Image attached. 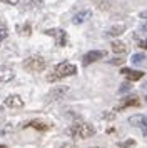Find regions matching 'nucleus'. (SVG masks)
<instances>
[{"instance_id":"obj_2","label":"nucleus","mask_w":147,"mask_h":148,"mask_svg":"<svg viewBox=\"0 0 147 148\" xmlns=\"http://www.w3.org/2000/svg\"><path fill=\"white\" fill-rule=\"evenodd\" d=\"M67 133L70 135L72 138H77V140H85V138H90L95 135V128L94 125L87 123V121H75L72 127L69 128Z\"/></svg>"},{"instance_id":"obj_10","label":"nucleus","mask_w":147,"mask_h":148,"mask_svg":"<svg viewBox=\"0 0 147 148\" xmlns=\"http://www.w3.org/2000/svg\"><path fill=\"white\" fill-rule=\"evenodd\" d=\"M90 17H92V10H82V12H79V14H75L72 17V23H75V25L84 23V22L89 20Z\"/></svg>"},{"instance_id":"obj_9","label":"nucleus","mask_w":147,"mask_h":148,"mask_svg":"<svg viewBox=\"0 0 147 148\" xmlns=\"http://www.w3.org/2000/svg\"><path fill=\"white\" fill-rule=\"evenodd\" d=\"M3 103L10 108H22L24 107V100L20 98L19 95H8L5 100H3Z\"/></svg>"},{"instance_id":"obj_27","label":"nucleus","mask_w":147,"mask_h":148,"mask_svg":"<svg viewBox=\"0 0 147 148\" xmlns=\"http://www.w3.org/2000/svg\"><path fill=\"white\" fill-rule=\"evenodd\" d=\"M0 148H8V147H7V145H0Z\"/></svg>"},{"instance_id":"obj_18","label":"nucleus","mask_w":147,"mask_h":148,"mask_svg":"<svg viewBox=\"0 0 147 148\" xmlns=\"http://www.w3.org/2000/svg\"><path fill=\"white\" fill-rule=\"evenodd\" d=\"M20 2H22L24 5H27V7H39L44 0H20Z\"/></svg>"},{"instance_id":"obj_22","label":"nucleus","mask_w":147,"mask_h":148,"mask_svg":"<svg viewBox=\"0 0 147 148\" xmlns=\"http://www.w3.org/2000/svg\"><path fill=\"white\" fill-rule=\"evenodd\" d=\"M0 2H3V3H8V5H17L20 0H0Z\"/></svg>"},{"instance_id":"obj_21","label":"nucleus","mask_w":147,"mask_h":148,"mask_svg":"<svg viewBox=\"0 0 147 148\" xmlns=\"http://www.w3.org/2000/svg\"><path fill=\"white\" fill-rule=\"evenodd\" d=\"M129 88H130V85H129V83H124V85L119 88V93H124V92H127Z\"/></svg>"},{"instance_id":"obj_19","label":"nucleus","mask_w":147,"mask_h":148,"mask_svg":"<svg viewBox=\"0 0 147 148\" xmlns=\"http://www.w3.org/2000/svg\"><path fill=\"white\" fill-rule=\"evenodd\" d=\"M134 145H135V141H134V140H127V141H122V143H119L120 148H132Z\"/></svg>"},{"instance_id":"obj_29","label":"nucleus","mask_w":147,"mask_h":148,"mask_svg":"<svg viewBox=\"0 0 147 148\" xmlns=\"http://www.w3.org/2000/svg\"><path fill=\"white\" fill-rule=\"evenodd\" d=\"M94 148H97V147H94Z\"/></svg>"},{"instance_id":"obj_28","label":"nucleus","mask_w":147,"mask_h":148,"mask_svg":"<svg viewBox=\"0 0 147 148\" xmlns=\"http://www.w3.org/2000/svg\"><path fill=\"white\" fill-rule=\"evenodd\" d=\"M144 87H146V88H147V83H146V85H144Z\"/></svg>"},{"instance_id":"obj_25","label":"nucleus","mask_w":147,"mask_h":148,"mask_svg":"<svg viewBox=\"0 0 147 148\" xmlns=\"http://www.w3.org/2000/svg\"><path fill=\"white\" fill-rule=\"evenodd\" d=\"M140 18H147V10L146 12H140Z\"/></svg>"},{"instance_id":"obj_5","label":"nucleus","mask_w":147,"mask_h":148,"mask_svg":"<svg viewBox=\"0 0 147 148\" xmlns=\"http://www.w3.org/2000/svg\"><path fill=\"white\" fill-rule=\"evenodd\" d=\"M142 105V101L137 95H129V97H124L122 100L115 105V112H122V110H126V108H130V107H140Z\"/></svg>"},{"instance_id":"obj_23","label":"nucleus","mask_w":147,"mask_h":148,"mask_svg":"<svg viewBox=\"0 0 147 148\" xmlns=\"http://www.w3.org/2000/svg\"><path fill=\"white\" fill-rule=\"evenodd\" d=\"M140 48H144V50H147V40H139V43H137Z\"/></svg>"},{"instance_id":"obj_12","label":"nucleus","mask_w":147,"mask_h":148,"mask_svg":"<svg viewBox=\"0 0 147 148\" xmlns=\"http://www.w3.org/2000/svg\"><path fill=\"white\" fill-rule=\"evenodd\" d=\"M129 123H130L132 127L144 128L147 125V116H144V115H134V116L129 118Z\"/></svg>"},{"instance_id":"obj_4","label":"nucleus","mask_w":147,"mask_h":148,"mask_svg":"<svg viewBox=\"0 0 147 148\" xmlns=\"http://www.w3.org/2000/svg\"><path fill=\"white\" fill-rule=\"evenodd\" d=\"M44 34L49 35V37H52L59 47H65L67 42H69L67 32L65 30H62V28H47V30H44Z\"/></svg>"},{"instance_id":"obj_7","label":"nucleus","mask_w":147,"mask_h":148,"mask_svg":"<svg viewBox=\"0 0 147 148\" xmlns=\"http://www.w3.org/2000/svg\"><path fill=\"white\" fill-rule=\"evenodd\" d=\"M120 75H124L129 82H137L144 77V72H140V70H132V68H122V70H120Z\"/></svg>"},{"instance_id":"obj_14","label":"nucleus","mask_w":147,"mask_h":148,"mask_svg":"<svg viewBox=\"0 0 147 148\" xmlns=\"http://www.w3.org/2000/svg\"><path fill=\"white\" fill-rule=\"evenodd\" d=\"M15 30H17V34L22 35V37H28V35L32 34V25H30L28 22H25V23H22V25H17Z\"/></svg>"},{"instance_id":"obj_13","label":"nucleus","mask_w":147,"mask_h":148,"mask_svg":"<svg viewBox=\"0 0 147 148\" xmlns=\"http://www.w3.org/2000/svg\"><path fill=\"white\" fill-rule=\"evenodd\" d=\"M69 92V88L67 87H59V88H53L52 92H50V95H49V98L50 100H60L64 95Z\"/></svg>"},{"instance_id":"obj_16","label":"nucleus","mask_w":147,"mask_h":148,"mask_svg":"<svg viewBox=\"0 0 147 148\" xmlns=\"http://www.w3.org/2000/svg\"><path fill=\"white\" fill-rule=\"evenodd\" d=\"M122 32H126V25H114V27H110L107 30V35L115 37V35H120Z\"/></svg>"},{"instance_id":"obj_26","label":"nucleus","mask_w":147,"mask_h":148,"mask_svg":"<svg viewBox=\"0 0 147 148\" xmlns=\"http://www.w3.org/2000/svg\"><path fill=\"white\" fill-rule=\"evenodd\" d=\"M142 32H147V22H144V25H142Z\"/></svg>"},{"instance_id":"obj_3","label":"nucleus","mask_w":147,"mask_h":148,"mask_svg":"<svg viewBox=\"0 0 147 148\" xmlns=\"http://www.w3.org/2000/svg\"><path fill=\"white\" fill-rule=\"evenodd\" d=\"M22 67L25 68L27 72H42V70H45L47 62L40 55H32V57H28V58L24 60Z\"/></svg>"},{"instance_id":"obj_11","label":"nucleus","mask_w":147,"mask_h":148,"mask_svg":"<svg viewBox=\"0 0 147 148\" xmlns=\"http://www.w3.org/2000/svg\"><path fill=\"white\" fill-rule=\"evenodd\" d=\"M13 70L10 67H0V83H7V82L13 80Z\"/></svg>"},{"instance_id":"obj_1","label":"nucleus","mask_w":147,"mask_h":148,"mask_svg":"<svg viewBox=\"0 0 147 148\" xmlns=\"http://www.w3.org/2000/svg\"><path fill=\"white\" fill-rule=\"evenodd\" d=\"M75 73H77V67H75L74 63H70V62H62L57 67L52 68V72L47 73V82L53 83V82H59V80H62V78L72 77V75H75Z\"/></svg>"},{"instance_id":"obj_6","label":"nucleus","mask_w":147,"mask_h":148,"mask_svg":"<svg viewBox=\"0 0 147 148\" xmlns=\"http://www.w3.org/2000/svg\"><path fill=\"white\" fill-rule=\"evenodd\" d=\"M105 55L107 53L104 52V50H90V52H87V53L82 57V65H84V67H87V65H90V63H94V62L104 58Z\"/></svg>"},{"instance_id":"obj_15","label":"nucleus","mask_w":147,"mask_h":148,"mask_svg":"<svg viewBox=\"0 0 147 148\" xmlns=\"http://www.w3.org/2000/svg\"><path fill=\"white\" fill-rule=\"evenodd\" d=\"M112 52L114 53H126L127 52V45L124 43V42H119V40H115L112 42Z\"/></svg>"},{"instance_id":"obj_24","label":"nucleus","mask_w":147,"mask_h":148,"mask_svg":"<svg viewBox=\"0 0 147 148\" xmlns=\"http://www.w3.org/2000/svg\"><path fill=\"white\" fill-rule=\"evenodd\" d=\"M142 135H144V136H146V138H147V125H146V127H144V128H142Z\"/></svg>"},{"instance_id":"obj_17","label":"nucleus","mask_w":147,"mask_h":148,"mask_svg":"<svg viewBox=\"0 0 147 148\" xmlns=\"http://www.w3.org/2000/svg\"><path fill=\"white\" fill-rule=\"evenodd\" d=\"M146 55L144 53H134L132 55V58H130V62H132L134 65H139V63H144V62H146Z\"/></svg>"},{"instance_id":"obj_8","label":"nucleus","mask_w":147,"mask_h":148,"mask_svg":"<svg viewBox=\"0 0 147 148\" xmlns=\"http://www.w3.org/2000/svg\"><path fill=\"white\" fill-rule=\"evenodd\" d=\"M24 128H35L39 132H47V130L52 128V125L50 123H45V121H42V120H30L24 125Z\"/></svg>"},{"instance_id":"obj_20","label":"nucleus","mask_w":147,"mask_h":148,"mask_svg":"<svg viewBox=\"0 0 147 148\" xmlns=\"http://www.w3.org/2000/svg\"><path fill=\"white\" fill-rule=\"evenodd\" d=\"M7 35H8V30H7V27L0 28V42H3L7 38Z\"/></svg>"}]
</instances>
